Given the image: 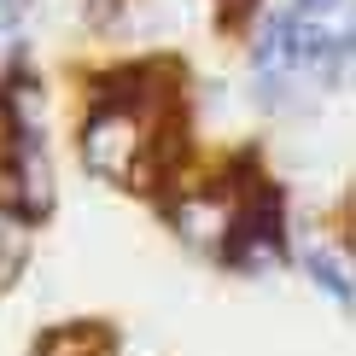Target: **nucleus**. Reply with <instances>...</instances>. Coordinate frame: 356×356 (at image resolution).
Here are the masks:
<instances>
[{"instance_id": "nucleus-1", "label": "nucleus", "mask_w": 356, "mask_h": 356, "mask_svg": "<svg viewBox=\"0 0 356 356\" xmlns=\"http://www.w3.org/2000/svg\"><path fill=\"white\" fill-rule=\"evenodd\" d=\"M152 146V117L129 111V106H88L82 117V135H76V152H82V170L99 175L111 187H129L135 164Z\"/></svg>"}, {"instance_id": "nucleus-2", "label": "nucleus", "mask_w": 356, "mask_h": 356, "mask_svg": "<svg viewBox=\"0 0 356 356\" xmlns=\"http://www.w3.org/2000/svg\"><path fill=\"white\" fill-rule=\"evenodd\" d=\"M53 204L58 187H53L47 146H41V129H29V135L0 146V216H12L18 228H41Z\"/></svg>"}, {"instance_id": "nucleus-3", "label": "nucleus", "mask_w": 356, "mask_h": 356, "mask_svg": "<svg viewBox=\"0 0 356 356\" xmlns=\"http://www.w3.org/2000/svg\"><path fill=\"white\" fill-rule=\"evenodd\" d=\"M175 99H181V65L170 58H140V65H117L106 76H94L88 88V106H129L140 117H170Z\"/></svg>"}, {"instance_id": "nucleus-4", "label": "nucleus", "mask_w": 356, "mask_h": 356, "mask_svg": "<svg viewBox=\"0 0 356 356\" xmlns=\"http://www.w3.org/2000/svg\"><path fill=\"white\" fill-rule=\"evenodd\" d=\"M35 356H117V333L106 321H58L35 339Z\"/></svg>"}, {"instance_id": "nucleus-5", "label": "nucleus", "mask_w": 356, "mask_h": 356, "mask_svg": "<svg viewBox=\"0 0 356 356\" xmlns=\"http://www.w3.org/2000/svg\"><path fill=\"white\" fill-rule=\"evenodd\" d=\"M304 269H309V280H316V286L327 292L339 309H350L356 292H350V269H345V257H333V251H321V245H316V251L304 257Z\"/></svg>"}, {"instance_id": "nucleus-6", "label": "nucleus", "mask_w": 356, "mask_h": 356, "mask_svg": "<svg viewBox=\"0 0 356 356\" xmlns=\"http://www.w3.org/2000/svg\"><path fill=\"white\" fill-rule=\"evenodd\" d=\"M257 6H263V0H216V24H222V29H240Z\"/></svg>"}, {"instance_id": "nucleus-7", "label": "nucleus", "mask_w": 356, "mask_h": 356, "mask_svg": "<svg viewBox=\"0 0 356 356\" xmlns=\"http://www.w3.org/2000/svg\"><path fill=\"white\" fill-rule=\"evenodd\" d=\"M350 0H292V12L298 18H333V12H345Z\"/></svg>"}, {"instance_id": "nucleus-8", "label": "nucleus", "mask_w": 356, "mask_h": 356, "mask_svg": "<svg viewBox=\"0 0 356 356\" xmlns=\"http://www.w3.org/2000/svg\"><path fill=\"white\" fill-rule=\"evenodd\" d=\"M117 6H123V0H88V18H94V24H106Z\"/></svg>"}]
</instances>
